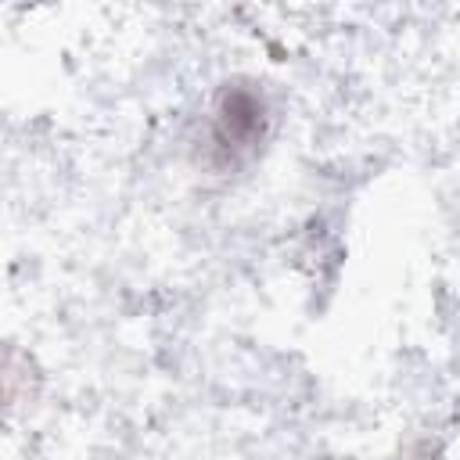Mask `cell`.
Listing matches in <instances>:
<instances>
[{"mask_svg": "<svg viewBox=\"0 0 460 460\" xmlns=\"http://www.w3.org/2000/svg\"><path fill=\"white\" fill-rule=\"evenodd\" d=\"M273 126V104L262 83L255 79H226L205 115L201 133V158L208 169L226 172L248 162L270 137Z\"/></svg>", "mask_w": 460, "mask_h": 460, "instance_id": "cell-1", "label": "cell"}]
</instances>
